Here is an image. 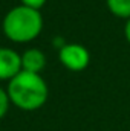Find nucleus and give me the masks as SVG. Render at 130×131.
I'll use <instances>...</instances> for the list:
<instances>
[{
  "label": "nucleus",
  "mask_w": 130,
  "mask_h": 131,
  "mask_svg": "<svg viewBox=\"0 0 130 131\" xmlns=\"http://www.w3.org/2000/svg\"><path fill=\"white\" fill-rule=\"evenodd\" d=\"M6 92L11 105L23 111H35L41 108L49 96V87L43 76L26 70H22L11 81H8Z\"/></svg>",
  "instance_id": "nucleus-1"
},
{
  "label": "nucleus",
  "mask_w": 130,
  "mask_h": 131,
  "mask_svg": "<svg viewBox=\"0 0 130 131\" xmlns=\"http://www.w3.org/2000/svg\"><path fill=\"white\" fill-rule=\"evenodd\" d=\"M2 29L12 43L25 44L34 41L43 31V15L38 9L23 5L11 8L2 21Z\"/></svg>",
  "instance_id": "nucleus-2"
},
{
  "label": "nucleus",
  "mask_w": 130,
  "mask_h": 131,
  "mask_svg": "<svg viewBox=\"0 0 130 131\" xmlns=\"http://www.w3.org/2000/svg\"><path fill=\"white\" fill-rule=\"evenodd\" d=\"M58 60L70 72H83L90 64V53L80 43H64L58 49Z\"/></svg>",
  "instance_id": "nucleus-3"
},
{
  "label": "nucleus",
  "mask_w": 130,
  "mask_h": 131,
  "mask_svg": "<svg viewBox=\"0 0 130 131\" xmlns=\"http://www.w3.org/2000/svg\"><path fill=\"white\" fill-rule=\"evenodd\" d=\"M22 72V53L0 46V81H11Z\"/></svg>",
  "instance_id": "nucleus-4"
},
{
  "label": "nucleus",
  "mask_w": 130,
  "mask_h": 131,
  "mask_svg": "<svg viewBox=\"0 0 130 131\" xmlns=\"http://www.w3.org/2000/svg\"><path fill=\"white\" fill-rule=\"evenodd\" d=\"M44 67H46V55L43 50L31 47L22 53V70L41 73Z\"/></svg>",
  "instance_id": "nucleus-5"
},
{
  "label": "nucleus",
  "mask_w": 130,
  "mask_h": 131,
  "mask_svg": "<svg viewBox=\"0 0 130 131\" xmlns=\"http://www.w3.org/2000/svg\"><path fill=\"white\" fill-rule=\"evenodd\" d=\"M106 5L110 11L118 18H130V0H106Z\"/></svg>",
  "instance_id": "nucleus-6"
},
{
  "label": "nucleus",
  "mask_w": 130,
  "mask_h": 131,
  "mask_svg": "<svg viewBox=\"0 0 130 131\" xmlns=\"http://www.w3.org/2000/svg\"><path fill=\"white\" fill-rule=\"evenodd\" d=\"M9 107H11V101L8 96V92H6V89L0 87V121L8 114Z\"/></svg>",
  "instance_id": "nucleus-7"
},
{
  "label": "nucleus",
  "mask_w": 130,
  "mask_h": 131,
  "mask_svg": "<svg viewBox=\"0 0 130 131\" xmlns=\"http://www.w3.org/2000/svg\"><path fill=\"white\" fill-rule=\"evenodd\" d=\"M48 0H20V5L23 6H28V8H32V9H41L44 5H46Z\"/></svg>",
  "instance_id": "nucleus-8"
},
{
  "label": "nucleus",
  "mask_w": 130,
  "mask_h": 131,
  "mask_svg": "<svg viewBox=\"0 0 130 131\" xmlns=\"http://www.w3.org/2000/svg\"><path fill=\"white\" fill-rule=\"evenodd\" d=\"M124 37H126L127 43L130 44V18L126 21V26H124Z\"/></svg>",
  "instance_id": "nucleus-9"
}]
</instances>
